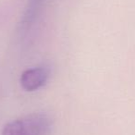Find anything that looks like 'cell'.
<instances>
[{"instance_id": "obj_1", "label": "cell", "mask_w": 135, "mask_h": 135, "mask_svg": "<svg viewBox=\"0 0 135 135\" xmlns=\"http://www.w3.org/2000/svg\"><path fill=\"white\" fill-rule=\"evenodd\" d=\"M52 121L44 113H32L5 125L1 135H47Z\"/></svg>"}, {"instance_id": "obj_2", "label": "cell", "mask_w": 135, "mask_h": 135, "mask_svg": "<svg viewBox=\"0 0 135 135\" xmlns=\"http://www.w3.org/2000/svg\"><path fill=\"white\" fill-rule=\"evenodd\" d=\"M50 74L51 70L48 66H37L24 70L20 78V83L25 91L32 92L45 85L50 77Z\"/></svg>"}]
</instances>
